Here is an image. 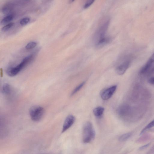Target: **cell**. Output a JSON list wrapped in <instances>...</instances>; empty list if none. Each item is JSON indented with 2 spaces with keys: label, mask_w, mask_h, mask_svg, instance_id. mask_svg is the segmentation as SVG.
I'll list each match as a JSON object with an SVG mask.
<instances>
[{
  "label": "cell",
  "mask_w": 154,
  "mask_h": 154,
  "mask_svg": "<svg viewBox=\"0 0 154 154\" xmlns=\"http://www.w3.org/2000/svg\"><path fill=\"white\" fill-rule=\"evenodd\" d=\"M107 27V24L102 27L97 31L94 36V41L95 47L97 49L102 48L111 41L110 37L106 36Z\"/></svg>",
  "instance_id": "1"
},
{
  "label": "cell",
  "mask_w": 154,
  "mask_h": 154,
  "mask_svg": "<svg viewBox=\"0 0 154 154\" xmlns=\"http://www.w3.org/2000/svg\"><path fill=\"white\" fill-rule=\"evenodd\" d=\"M96 135L95 129L91 123L89 122L84 124L83 129V142L88 143L93 141Z\"/></svg>",
  "instance_id": "2"
},
{
  "label": "cell",
  "mask_w": 154,
  "mask_h": 154,
  "mask_svg": "<svg viewBox=\"0 0 154 154\" xmlns=\"http://www.w3.org/2000/svg\"><path fill=\"white\" fill-rule=\"evenodd\" d=\"M34 56L31 55L26 57L22 61V62L16 67L9 69L7 71V74L10 76H14L17 75L22 69L30 63L33 60Z\"/></svg>",
  "instance_id": "3"
},
{
  "label": "cell",
  "mask_w": 154,
  "mask_h": 154,
  "mask_svg": "<svg viewBox=\"0 0 154 154\" xmlns=\"http://www.w3.org/2000/svg\"><path fill=\"white\" fill-rule=\"evenodd\" d=\"M29 113L32 120L35 122H38L43 118L45 110L41 106H34L31 107Z\"/></svg>",
  "instance_id": "4"
},
{
  "label": "cell",
  "mask_w": 154,
  "mask_h": 154,
  "mask_svg": "<svg viewBox=\"0 0 154 154\" xmlns=\"http://www.w3.org/2000/svg\"><path fill=\"white\" fill-rule=\"evenodd\" d=\"M130 61L129 60H126L118 65L115 68V71L119 75L124 74L129 67Z\"/></svg>",
  "instance_id": "5"
},
{
  "label": "cell",
  "mask_w": 154,
  "mask_h": 154,
  "mask_svg": "<svg viewBox=\"0 0 154 154\" xmlns=\"http://www.w3.org/2000/svg\"><path fill=\"white\" fill-rule=\"evenodd\" d=\"M117 87L116 85H114L103 91L101 95L102 99L104 100L110 99L116 91Z\"/></svg>",
  "instance_id": "6"
},
{
  "label": "cell",
  "mask_w": 154,
  "mask_h": 154,
  "mask_svg": "<svg viewBox=\"0 0 154 154\" xmlns=\"http://www.w3.org/2000/svg\"><path fill=\"white\" fill-rule=\"evenodd\" d=\"M131 109L130 107L127 105L122 104L119 107L117 113L120 117L124 118L128 116L130 113Z\"/></svg>",
  "instance_id": "7"
},
{
  "label": "cell",
  "mask_w": 154,
  "mask_h": 154,
  "mask_svg": "<svg viewBox=\"0 0 154 154\" xmlns=\"http://www.w3.org/2000/svg\"><path fill=\"white\" fill-rule=\"evenodd\" d=\"M75 120V118L74 116L70 115L66 118L63 124L62 133L66 131L70 128L74 124Z\"/></svg>",
  "instance_id": "8"
},
{
  "label": "cell",
  "mask_w": 154,
  "mask_h": 154,
  "mask_svg": "<svg viewBox=\"0 0 154 154\" xmlns=\"http://www.w3.org/2000/svg\"><path fill=\"white\" fill-rule=\"evenodd\" d=\"M153 63L151 60H149L147 63L141 69L140 73L141 74H143L147 72L151 67Z\"/></svg>",
  "instance_id": "9"
},
{
  "label": "cell",
  "mask_w": 154,
  "mask_h": 154,
  "mask_svg": "<svg viewBox=\"0 0 154 154\" xmlns=\"http://www.w3.org/2000/svg\"><path fill=\"white\" fill-rule=\"evenodd\" d=\"M104 110V107H97L94 110V113L95 116L97 117H100L103 113Z\"/></svg>",
  "instance_id": "10"
},
{
  "label": "cell",
  "mask_w": 154,
  "mask_h": 154,
  "mask_svg": "<svg viewBox=\"0 0 154 154\" xmlns=\"http://www.w3.org/2000/svg\"><path fill=\"white\" fill-rule=\"evenodd\" d=\"M132 134L131 133H128L121 135L119 138V140L120 142H124L127 141L132 136Z\"/></svg>",
  "instance_id": "11"
},
{
  "label": "cell",
  "mask_w": 154,
  "mask_h": 154,
  "mask_svg": "<svg viewBox=\"0 0 154 154\" xmlns=\"http://www.w3.org/2000/svg\"><path fill=\"white\" fill-rule=\"evenodd\" d=\"M3 91L4 94L9 95L11 92V88L9 84L8 83L4 84L3 87Z\"/></svg>",
  "instance_id": "12"
},
{
  "label": "cell",
  "mask_w": 154,
  "mask_h": 154,
  "mask_svg": "<svg viewBox=\"0 0 154 154\" xmlns=\"http://www.w3.org/2000/svg\"><path fill=\"white\" fill-rule=\"evenodd\" d=\"M13 19V16L12 15H8L5 17L1 21V24L4 25L11 21Z\"/></svg>",
  "instance_id": "13"
},
{
  "label": "cell",
  "mask_w": 154,
  "mask_h": 154,
  "mask_svg": "<svg viewBox=\"0 0 154 154\" xmlns=\"http://www.w3.org/2000/svg\"><path fill=\"white\" fill-rule=\"evenodd\" d=\"M85 82H83L77 86L72 91L71 94V96H73L79 91L84 86Z\"/></svg>",
  "instance_id": "14"
},
{
  "label": "cell",
  "mask_w": 154,
  "mask_h": 154,
  "mask_svg": "<svg viewBox=\"0 0 154 154\" xmlns=\"http://www.w3.org/2000/svg\"><path fill=\"white\" fill-rule=\"evenodd\" d=\"M153 126H154V120L151 122L149 124L144 128L142 131L140 135L143 134L146 130L152 128Z\"/></svg>",
  "instance_id": "15"
},
{
  "label": "cell",
  "mask_w": 154,
  "mask_h": 154,
  "mask_svg": "<svg viewBox=\"0 0 154 154\" xmlns=\"http://www.w3.org/2000/svg\"><path fill=\"white\" fill-rule=\"evenodd\" d=\"M37 45V43L35 42H31L27 45L26 46L25 48L28 50L33 49Z\"/></svg>",
  "instance_id": "16"
},
{
  "label": "cell",
  "mask_w": 154,
  "mask_h": 154,
  "mask_svg": "<svg viewBox=\"0 0 154 154\" xmlns=\"http://www.w3.org/2000/svg\"><path fill=\"white\" fill-rule=\"evenodd\" d=\"M30 19L29 18H25L22 19L20 22V24L22 25H27L30 21Z\"/></svg>",
  "instance_id": "17"
},
{
  "label": "cell",
  "mask_w": 154,
  "mask_h": 154,
  "mask_svg": "<svg viewBox=\"0 0 154 154\" xmlns=\"http://www.w3.org/2000/svg\"><path fill=\"white\" fill-rule=\"evenodd\" d=\"M14 24V23H10L7 25L2 28V31L3 32L7 31L9 30L13 26Z\"/></svg>",
  "instance_id": "18"
},
{
  "label": "cell",
  "mask_w": 154,
  "mask_h": 154,
  "mask_svg": "<svg viewBox=\"0 0 154 154\" xmlns=\"http://www.w3.org/2000/svg\"><path fill=\"white\" fill-rule=\"evenodd\" d=\"M96 0H87V1L84 6V8L86 9L90 7L94 2Z\"/></svg>",
  "instance_id": "19"
},
{
  "label": "cell",
  "mask_w": 154,
  "mask_h": 154,
  "mask_svg": "<svg viewBox=\"0 0 154 154\" xmlns=\"http://www.w3.org/2000/svg\"><path fill=\"white\" fill-rule=\"evenodd\" d=\"M150 143H149L141 146V147L140 148L139 150L140 151H142L148 147V146L150 145Z\"/></svg>",
  "instance_id": "20"
},
{
  "label": "cell",
  "mask_w": 154,
  "mask_h": 154,
  "mask_svg": "<svg viewBox=\"0 0 154 154\" xmlns=\"http://www.w3.org/2000/svg\"><path fill=\"white\" fill-rule=\"evenodd\" d=\"M148 82L150 84L154 85V77H152L150 78L148 80Z\"/></svg>",
  "instance_id": "21"
},
{
  "label": "cell",
  "mask_w": 154,
  "mask_h": 154,
  "mask_svg": "<svg viewBox=\"0 0 154 154\" xmlns=\"http://www.w3.org/2000/svg\"><path fill=\"white\" fill-rule=\"evenodd\" d=\"M149 60H150L153 63L154 62V53L150 58Z\"/></svg>",
  "instance_id": "22"
},
{
  "label": "cell",
  "mask_w": 154,
  "mask_h": 154,
  "mask_svg": "<svg viewBox=\"0 0 154 154\" xmlns=\"http://www.w3.org/2000/svg\"><path fill=\"white\" fill-rule=\"evenodd\" d=\"M75 1V0H70V2L71 3H72L74 2Z\"/></svg>",
  "instance_id": "23"
}]
</instances>
